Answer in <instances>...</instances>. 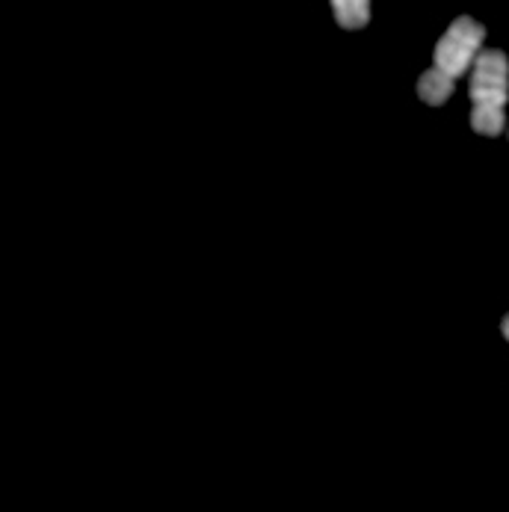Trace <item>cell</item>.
<instances>
[{"mask_svg": "<svg viewBox=\"0 0 509 512\" xmlns=\"http://www.w3.org/2000/svg\"><path fill=\"white\" fill-rule=\"evenodd\" d=\"M341 30H364L370 24V0H329Z\"/></svg>", "mask_w": 509, "mask_h": 512, "instance_id": "4", "label": "cell"}, {"mask_svg": "<svg viewBox=\"0 0 509 512\" xmlns=\"http://www.w3.org/2000/svg\"><path fill=\"white\" fill-rule=\"evenodd\" d=\"M418 98L424 101V104H430V107H441L450 95H453V89H456V80L453 77H447L444 72H438L436 66L433 69H427V72L418 77Z\"/></svg>", "mask_w": 509, "mask_h": 512, "instance_id": "3", "label": "cell"}, {"mask_svg": "<svg viewBox=\"0 0 509 512\" xmlns=\"http://www.w3.org/2000/svg\"><path fill=\"white\" fill-rule=\"evenodd\" d=\"M501 332H504V338H507V341H509V314H507V317H504V320H501Z\"/></svg>", "mask_w": 509, "mask_h": 512, "instance_id": "5", "label": "cell"}, {"mask_svg": "<svg viewBox=\"0 0 509 512\" xmlns=\"http://www.w3.org/2000/svg\"><path fill=\"white\" fill-rule=\"evenodd\" d=\"M471 128L483 137H501L507 128L509 60L498 48H483L471 69Z\"/></svg>", "mask_w": 509, "mask_h": 512, "instance_id": "1", "label": "cell"}, {"mask_svg": "<svg viewBox=\"0 0 509 512\" xmlns=\"http://www.w3.org/2000/svg\"><path fill=\"white\" fill-rule=\"evenodd\" d=\"M483 42H486V27L471 15H459L436 42L433 66L447 77L459 80L468 69H474L477 57L483 54Z\"/></svg>", "mask_w": 509, "mask_h": 512, "instance_id": "2", "label": "cell"}]
</instances>
